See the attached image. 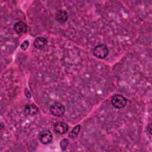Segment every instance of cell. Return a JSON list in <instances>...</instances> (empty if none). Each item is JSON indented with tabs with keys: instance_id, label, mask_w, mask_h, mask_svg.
Wrapping results in <instances>:
<instances>
[{
	"instance_id": "obj_1",
	"label": "cell",
	"mask_w": 152,
	"mask_h": 152,
	"mask_svg": "<svg viewBox=\"0 0 152 152\" xmlns=\"http://www.w3.org/2000/svg\"><path fill=\"white\" fill-rule=\"evenodd\" d=\"M93 54L99 59L105 58L109 54V49L106 45L101 44L95 46L93 50Z\"/></svg>"
},
{
	"instance_id": "obj_2",
	"label": "cell",
	"mask_w": 152,
	"mask_h": 152,
	"mask_svg": "<svg viewBox=\"0 0 152 152\" xmlns=\"http://www.w3.org/2000/svg\"><path fill=\"white\" fill-rule=\"evenodd\" d=\"M111 102L115 108L121 109L125 107L127 103V100L121 94H115L112 97Z\"/></svg>"
},
{
	"instance_id": "obj_3",
	"label": "cell",
	"mask_w": 152,
	"mask_h": 152,
	"mask_svg": "<svg viewBox=\"0 0 152 152\" xmlns=\"http://www.w3.org/2000/svg\"><path fill=\"white\" fill-rule=\"evenodd\" d=\"M38 138L42 144L46 145L50 144L52 142L53 136L50 130L45 129L39 133Z\"/></svg>"
},
{
	"instance_id": "obj_4",
	"label": "cell",
	"mask_w": 152,
	"mask_h": 152,
	"mask_svg": "<svg viewBox=\"0 0 152 152\" xmlns=\"http://www.w3.org/2000/svg\"><path fill=\"white\" fill-rule=\"evenodd\" d=\"M65 111L64 106L60 103H56L53 104L50 107V113L57 117H61L64 115Z\"/></svg>"
},
{
	"instance_id": "obj_5",
	"label": "cell",
	"mask_w": 152,
	"mask_h": 152,
	"mask_svg": "<svg viewBox=\"0 0 152 152\" xmlns=\"http://www.w3.org/2000/svg\"><path fill=\"white\" fill-rule=\"evenodd\" d=\"M68 125L64 122H57L54 124V130L59 134H64L68 130Z\"/></svg>"
},
{
	"instance_id": "obj_6",
	"label": "cell",
	"mask_w": 152,
	"mask_h": 152,
	"mask_svg": "<svg viewBox=\"0 0 152 152\" xmlns=\"http://www.w3.org/2000/svg\"><path fill=\"white\" fill-rule=\"evenodd\" d=\"M24 110L26 114L29 116H33L37 115L39 112V109L33 103L26 104L24 106Z\"/></svg>"
},
{
	"instance_id": "obj_7",
	"label": "cell",
	"mask_w": 152,
	"mask_h": 152,
	"mask_svg": "<svg viewBox=\"0 0 152 152\" xmlns=\"http://www.w3.org/2000/svg\"><path fill=\"white\" fill-rule=\"evenodd\" d=\"M14 28L18 34H23L26 33L27 30V26L24 21H20L14 24Z\"/></svg>"
},
{
	"instance_id": "obj_8",
	"label": "cell",
	"mask_w": 152,
	"mask_h": 152,
	"mask_svg": "<svg viewBox=\"0 0 152 152\" xmlns=\"http://www.w3.org/2000/svg\"><path fill=\"white\" fill-rule=\"evenodd\" d=\"M68 13L64 10H58L55 14L56 20L59 23H64L68 19Z\"/></svg>"
},
{
	"instance_id": "obj_9",
	"label": "cell",
	"mask_w": 152,
	"mask_h": 152,
	"mask_svg": "<svg viewBox=\"0 0 152 152\" xmlns=\"http://www.w3.org/2000/svg\"><path fill=\"white\" fill-rule=\"evenodd\" d=\"M48 40L47 39L44 37H37L33 43V45L34 48L36 49H43L47 44Z\"/></svg>"
},
{
	"instance_id": "obj_10",
	"label": "cell",
	"mask_w": 152,
	"mask_h": 152,
	"mask_svg": "<svg viewBox=\"0 0 152 152\" xmlns=\"http://www.w3.org/2000/svg\"><path fill=\"white\" fill-rule=\"evenodd\" d=\"M80 128H81V126L80 125H77L75 126L73 128V129L71 130V131L69 133L68 136L71 138H75L78 135V134L80 131Z\"/></svg>"
},
{
	"instance_id": "obj_11",
	"label": "cell",
	"mask_w": 152,
	"mask_h": 152,
	"mask_svg": "<svg viewBox=\"0 0 152 152\" xmlns=\"http://www.w3.org/2000/svg\"><path fill=\"white\" fill-rule=\"evenodd\" d=\"M68 143H69V141L68 139H63L61 141V142H60V146H61V148L62 149V150L64 151L67 148V146L68 145Z\"/></svg>"
},
{
	"instance_id": "obj_12",
	"label": "cell",
	"mask_w": 152,
	"mask_h": 152,
	"mask_svg": "<svg viewBox=\"0 0 152 152\" xmlns=\"http://www.w3.org/2000/svg\"><path fill=\"white\" fill-rule=\"evenodd\" d=\"M28 46H29V41H28V40H25V41H24V42L21 43L20 47H21V48L22 50H26V49H27V48L28 47Z\"/></svg>"
},
{
	"instance_id": "obj_13",
	"label": "cell",
	"mask_w": 152,
	"mask_h": 152,
	"mask_svg": "<svg viewBox=\"0 0 152 152\" xmlns=\"http://www.w3.org/2000/svg\"><path fill=\"white\" fill-rule=\"evenodd\" d=\"M24 93H25V95H26V96L27 98H30V97H31V94H30V93L29 91H28V90L27 88L26 89Z\"/></svg>"
},
{
	"instance_id": "obj_14",
	"label": "cell",
	"mask_w": 152,
	"mask_h": 152,
	"mask_svg": "<svg viewBox=\"0 0 152 152\" xmlns=\"http://www.w3.org/2000/svg\"><path fill=\"white\" fill-rule=\"evenodd\" d=\"M151 124H150L149 125H148V126H147V131H148V133L151 135Z\"/></svg>"
}]
</instances>
